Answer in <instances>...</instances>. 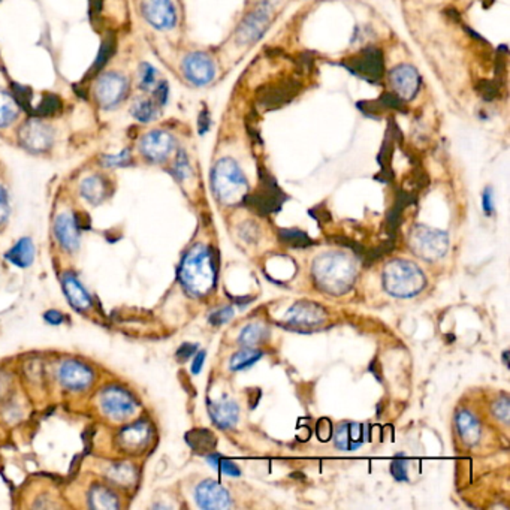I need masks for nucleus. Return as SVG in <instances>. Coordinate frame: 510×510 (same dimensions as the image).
Wrapping results in <instances>:
<instances>
[{
  "mask_svg": "<svg viewBox=\"0 0 510 510\" xmlns=\"http://www.w3.org/2000/svg\"><path fill=\"white\" fill-rule=\"evenodd\" d=\"M35 257V245L31 238L20 240L12 249L6 253V259L17 267L26 268L33 262Z\"/></svg>",
  "mask_w": 510,
  "mask_h": 510,
  "instance_id": "nucleus-27",
  "label": "nucleus"
},
{
  "mask_svg": "<svg viewBox=\"0 0 510 510\" xmlns=\"http://www.w3.org/2000/svg\"><path fill=\"white\" fill-rule=\"evenodd\" d=\"M135 476H137L135 469L132 467V465L126 464V462H120V464L112 465V467L108 472L110 479H112L114 482H117V484L124 485V487L132 485L135 482Z\"/></svg>",
  "mask_w": 510,
  "mask_h": 510,
  "instance_id": "nucleus-34",
  "label": "nucleus"
},
{
  "mask_svg": "<svg viewBox=\"0 0 510 510\" xmlns=\"http://www.w3.org/2000/svg\"><path fill=\"white\" fill-rule=\"evenodd\" d=\"M18 110L20 107L16 97L8 92L0 90V127H5L16 120Z\"/></svg>",
  "mask_w": 510,
  "mask_h": 510,
  "instance_id": "nucleus-31",
  "label": "nucleus"
},
{
  "mask_svg": "<svg viewBox=\"0 0 510 510\" xmlns=\"http://www.w3.org/2000/svg\"><path fill=\"white\" fill-rule=\"evenodd\" d=\"M504 362H506V366H507V352H504Z\"/></svg>",
  "mask_w": 510,
  "mask_h": 510,
  "instance_id": "nucleus-52",
  "label": "nucleus"
},
{
  "mask_svg": "<svg viewBox=\"0 0 510 510\" xmlns=\"http://www.w3.org/2000/svg\"><path fill=\"white\" fill-rule=\"evenodd\" d=\"M232 316H234V309H232V307H222V309L216 310V312L210 316V324H211V325H216V326L223 325V324L229 322Z\"/></svg>",
  "mask_w": 510,
  "mask_h": 510,
  "instance_id": "nucleus-41",
  "label": "nucleus"
},
{
  "mask_svg": "<svg viewBox=\"0 0 510 510\" xmlns=\"http://www.w3.org/2000/svg\"><path fill=\"white\" fill-rule=\"evenodd\" d=\"M142 14L153 27L168 31L177 23V11L172 0H144Z\"/></svg>",
  "mask_w": 510,
  "mask_h": 510,
  "instance_id": "nucleus-10",
  "label": "nucleus"
},
{
  "mask_svg": "<svg viewBox=\"0 0 510 510\" xmlns=\"http://www.w3.org/2000/svg\"><path fill=\"white\" fill-rule=\"evenodd\" d=\"M482 206H484V213L487 216L494 214V202H492V191H491V188H487V191L484 192Z\"/></svg>",
  "mask_w": 510,
  "mask_h": 510,
  "instance_id": "nucleus-48",
  "label": "nucleus"
},
{
  "mask_svg": "<svg viewBox=\"0 0 510 510\" xmlns=\"http://www.w3.org/2000/svg\"><path fill=\"white\" fill-rule=\"evenodd\" d=\"M130 110H132L134 117L141 123L153 122L159 114V105L154 99L150 97H137Z\"/></svg>",
  "mask_w": 510,
  "mask_h": 510,
  "instance_id": "nucleus-29",
  "label": "nucleus"
},
{
  "mask_svg": "<svg viewBox=\"0 0 510 510\" xmlns=\"http://www.w3.org/2000/svg\"><path fill=\"white\" fill-rule=\"evenodd\" d=\"M100 404L104 412L114 419H124L135 410L134 398L120 388H107L100 395Z\"/></svg>",
  "mask_w": 510,
  "mask_h": 510,
  "instance_id": "nucleus-13",
  "label": "nucleus"
},
{
  "mask_svg": "<svg viewBox=\"0 0 510 510\" xmlns=\"http://www.w3.org/2000/svg\"><path fill=\"white\" fill-rule=\"evenodd\" d=\"M211 186L216 198L225 206H235L249 195V181L234 159L223 157L214 165Z\"/></svg>",
  "mask_w": 510,
  "mask_h": 510,
  "instance_id": "nucleus-3",
  "label": "nucleus"
},
{
  "mask_svg": "<svg viewBox=\"0 0 510 510\" xmlns=\"http://www.w3.org/2000/svg\"><path fill=\"white\" fill-rule=\"evenodd\" d=\"M89 501L90 507L96 510H114L119 509V500L115 495L104 488V487H93L89 494Z\"/></svg>",
  "mask_w": 510,
  "mask_h": 510,
  "instance_id": "nucleus-28",
  "label": "nucleus"
},
{
  "mask_svg": "<svg viewBox=\"0 0 510 510\" xmlns=\"http://www.w3.org/2000/svg\"><path fill=\"white\" fill-rule=\"evenodd\" d=\"M207 461L210 465H213V467L221 470L223 474H228V476H232V477H238L241 476V472L240 469L237 467V465L223 458L221 454H217V452H210L208 457H207Z\"/></svg>",
  "mask_w": 510,
  "mask_h": 510,
  "instance_id": "nucleus-37",
  "label": "nucleus"
},
{
  "mask_svg": "<svg viewBox=\"0 0 510 510\" xmlns=\"http://www.w3.org/2000/svg\"><path fill=\"white\" fill-rule=\"evenodd\" d=\"M391 474L395 480H400V482H405L409 479V476H407V459L403 454H398L391 462Z\"/></svg>",
  "mask_w": 510,
  "mask_h": 510,
  "instance_id": "nucleus-40",
  "label": "nucleus"
},
{
  "mask_svg": "<svg viewBox=\"0 0 510 510\" xmlns=\"http://www.w3.org/2000/svg\"><path fill=\"white\" fill-rule=\"evenodd\" d=\"M46 319H47V322H50V324H53V325H59V324H62L63 316H62V313H59V312L51 310V312H47V313H46Z\"/></svg>",
  "mask_w": 510,
  "mask_h": 510,
  "instance_id": "nucleus-50",
  "label": "nucleus"
},
{
  "mask_svg": "<svg viewBox=\"0 0 510 510\" xmlns=\"http://www.w3.org/2000/svg\"><path fill=\"white\" fill-rule=\"evenodd\" d=\"M383 285L391 295L410 298L425 287L427 277L413 262L395 259L389 262L385 268Z\"/></svg>",
  "mask_w": 510,
  "mask_h": 510,
  "instance_id": "nucleus-4",
  "label": "nucleus"
},
{
  "mask_svg": "<svg viewBox=\"0 0 510 510\" xmlns=\"http://www.w3.org/2000/svg\"><path fill=\"white\" fill-rule=\"evenodd\" d=\"M63 289H65V294H66L69 302L74 305L75 309L87 310L89 307H92V298L89 297V294L85 292L84 287L78 283V280L74 279V277H70V275L65 277Z\"/></svg>",
  "mask_w": 510,
  "mask_h": 510,
  "instance_id": "nucleus-23",
  "label": "nucleus"
},
{
  "mask_svg": "<svg viewBox=\"0 0 510 510\" xmlns=\"http://www.w3.org/2000/svg\"><path fill=\"white\" fill-rule=\"evenodd\" d=\"M367 439V428L362 424H354V422H349V424H341L335 432V446L346 452L356 450L362 446L363 440Z\"/></svg>",
  "mask_w": 510,
  "mask_h": 510,
  "instance_id": "nucleus-19",
  "label": "nucleus"
},
{
  "mask_svg": "<svg viewBox=\"0 0 510 510\" xmlns=\"http://www.w3.org/2000/svg\"><path fill=\"white\" fill-rule=\"evenodd\" d=\"M176 147V139L166 130H152L139 141V150L152 162H164Z\"/></svg>",
  "mask_w": 510,
  "mask_h": 510,
  "instance_id": "nucleus-8",
  "label": "nucleus"
},
{
  "mask_svg": "<svg viewBox=\"0 0 510 510\" xmlns=\"http://www.w3.org/2000/svg\"><path fill=\"white\" fill-rule=\"evenodd\" d=\"M316 432H317V437H319L320 442H329L331 437H332V424H331V420L326 419V418L320 419V420L317 422Z\"/></svg>",
  "mask_w": 510,
  "mask_h": 510,
  "instance_id": "nucleus-43",
  "label": "nucleus"
},
{
  "mask_svg": "<svg viewBox=\"0 0 510 510\" xmlns=\"http://www.w3.org/2000/svg\"><path fill=\"white\" fill-rule=\"evenodd\" d=\"M114 53H115V39H114V36H108L104 42H102L96 60H95L93 66L90 68L89 74H87L85 78L90 80L92 77H95L97 72L107 65V62L111 59Z\"/></svg>",
  "mask_w": 510,
  "mask_h": 510,
  "instance_id": "nucleus-32",
  "label": "nucleus"
},
{
  "mask_svg": "<svg viewBox=\"0 0 510 510\" xmlns=\"http://www.w3.org/2000/svg\"><path fill=\"white\" fill-rule=\"evenodd\" d=\"M54 232L59 243L65 247L66 250H75L80 244V234H78V225L75 222V217L72 214H60L55 218Z\"/></svg>",
  "mask_w": 510,
  "mask_h": 510,
  "instance_id": "nucleus-20",
  "label": "nucleus"
},
{
  "mask_svg": "<svg viewBox=\"0 0 510 510\" xmlns=\"http://www.w3.org/2000/svg\"><path fill=\"white\" fill-rule=\"evenodd\" d=\"M409 244L416 256L432 262L445 256L449 247V238L442 230L418 225L410 232Z\"/></svg>",
  "mask_w": 510,
  "mask_h": 510,
  "instance_id": "nucleus-5",
  "label": "nucleus"
},
{
  "mask_svg": "<svg viewBox=\"0 0 510 510\" xmlns=\"http://www.w3.org/2000/svg\"><path fill=\"white\" fill-rule=\"evenodd\" d=\"M351 65L355 74L363 75L368 80L381 78L383 74V57L382 53L376 48H366L361 54L354 57Z\"/></svg>",
  "mask_w": 510,
  "mask_h": 510,
  "instance_id": "nucleus-16",
  "label": "nucleus"
},
{
  "mask_svg": "<svg viewBox=\"0 0 510 510\" xmlns=\"http://www.w3.org/2000/svg\"><path fill=\"white\" fill-rule=\"evenodd\" d=\"M129 90V81L117 72L102 75L96 84V99L100 107L112 108L119 105Z\"/></svg>",
  "mask_w": 510,
  "mask_h": 510,
  "instance_id": "nucleus-7",
  "label": "nucleus"
},
{
  "mask_svg": "<svg viewBox=\"0 0 510 510\" xmlns=\"http://www.w3.org/2000/svg\"><path fill=\"white\" fill-rule=\"evenodd\" d=\"M195 499L202 509H228L232 506L229 492L214 480H203L195 489Z\"/></svg>",
  "mask_w": 510,
  "mask_h": 510,
  "instance_id": "nucleus-14",
  "label": "nucleus"
},
{
  "mask_svg": "<svg viewBox=\"0 0 510 510\" xmlns=\"http://www.w3.org/2000/svg\"><path fill=\"white\" fill-rule=\"evenodd\" d=\"M455 424H457V431L461 437V440L469 445V446H473L479 442L480 439V425L477 419L470 413V412H459L457 415V419H455Z\"/></svg>",
  "mask_w": 510,
  "mask_h": 510,
  "instance_id": "nucleus-22",
  "label": "nucleus"
},
{
  "mask_svg": "<svg viewBox=\"0 0 510 510\" xmlns=\"http://www.w3.org/2000/svg\"><path fill=\"white\" fill-rule=\"evenodd\" d=\"M176 168H177V172H179V177H181V179L186 177V174L188 171V164H187V159H186L184 154H180Z\"/></svg>",
  "mask_w": 510,
  "mask_h": 510,
  "instance_id": "nucleus-49",
  "label": "nucleus"
},
{
  "mask_svg": "<svg viewBox=\"0 0 510 510\" xmlns=\"http://www.w3.org/2000/svg\"><path fill=\"white\" fill-rule=\"evenodd\" d=\"M389 83L392 85L393 92L397 93L398 99L410 100L416 96L419 90L420 77L413 66L398 65L391 70Z\"/></svg>",
  "mask_w": 510,
  "mask_h": 510,
  "instance_id": "nucleus-12",
  "label": "nucleus"
},
{
  "mask_svg": "<svg viewBox=\"0 0 510 510\" xmlns=\"http://www.w3.org/2000/svg\"><path fill=\"white\" fill-rule=\"evenodd\" d=\"M180 280L193 297L208 295L217 282V257L213 250L202 244L193 245L181 262Z\"/></svg>",
  "mask_w": 510,
  "mask_h": 510,
  "instance_id": "nucleus-1",
  "label": "nucleus"
},
{
  "mask_svg": "<svg viewBox=\"0 0 510 510\" xmlns=\"http://www.w3.org/2000/svg\"><path fill=\"white\" fill-rule=\"evenodd\" d=\"M81 195L92 203H100L108 195V183L100 176H92L83 180Z\"/></svg>",
  "mask_w": 510,
  "mask_h": 510,
  "instance_id": "nucleus-26",
  "label": "nucleus"
},
{
  "mask_svg": "<svg viewBox=\"0 0 510 510\" xmlns=\"http://www.w3.org/2000/svg\"><path fill=\"white\" fill-rule=\"evenodd\" d=\"M198 351V346L196 344H192V343H184L180 346V349L177 351V358L180 361H186L191 358L195 352Z\"/></svg>",
  "mask_w": 510,
  "mask_h": 510,
  "instance_id": "nucleus-46",
  "label": "nucleus"
},
{
  "mask_svg": "<svg viewBox=\"0 0 510 510\" xmlns=\"http://www.w3.org/2000/svg\"><path fill=\"white\" fill-rule=\"evenodd\" d=\"M267 337H268V329L265 326L250 324L243 329L240 335V343L244 344L245 347H252L260 341H264Z\"/></svg>",
  "mask_w": 510,
  "mask_h": 510,
  "instance_id": "nucleus-35",
  "label": "nucleus"
},
{
  "mask_svg": "<svg viewBox=\"0 0 510 510\" xmlns=\"http://www.w3.org/2000/svg\"><path fill=\"white\" fill-rule=\"evenodd\" d=\"M494 415L497 416L500 420L503 422H507L509 420V413H510V409H509V400L507 398H501L499 400L497 403L494 404V409H492Z\"/></svg>",
  "mask_w": 510,
  "mask_h": 510,
  "instance_id": "nucleus-45",
  "label": "nucleus"
},
{
  "mask_svg": "<svg viewBox=\"0 0 510 510\" xmlns=\"http://www.w3.org/2000/svg\"><path fill=\"white\" fill-rule=\"evenodd\" d=\"M268 21L267 11L264 8H259V11L253 12L252 16L245 20V23L240 28V38H243L245 42H250L257 39L262 32L265 31Z\"/></svg>",
  "mask_w": 510,
  "mask_h": 510,
  "instance_id": "nucleus-24",
  "label": "nucleus"
},
{
  "mask_svg": "<svg viewBox=\"0 0 510 510\" xmlns=\"http://www.w3.org/2000/svg\"><path fill=\"white\" fill-rule=\"evenodd\" d=\"M203 361H206V352H199L192 363V373L193 374H198L201 370H202V366H203Z\"/></svg>",
  "mask_w": 510,
  "mask_h": 510,
  "instance_id": "nucleus-51",
  "label": "nucleus"
},
{
  "mask_svg": "<svg viewBox=\"0 0 510 510\" xmlns=\"http://www.w3.org/2000/svg\"><path fill=\"white\" fill-rule=\"evenodd\" d=\"M153 93H154L156 104L157 105H165L166 100H168V95H169L168 84L165 81H159L157 85L153 89Z\"/></svg>",
  "mask_w": 510,
  "mask_h": 510,
  "instance_id": "nucleus-44",
  "label": "nucleus"
},
{
  "mask_svg": "<svg viewBox=\"0 0 510 510\" xmlns=\"http://www.w3.org/2000/svg\"><path fill=\"white\" fill-rule=\"evenodd\" d=\"M59 378L68 389H84L93 381L92 370L77 361H66L62 363Z\"/></svg>",
  "mask_w": 510,
  "mask_h": 510,
  "instance_id": "nucleus-15",
  "label": "nucleus"
},
{
  "mask_svg": "<svg viewBox=\"0 0 510 510\" xmlns=\"http://www.w3.org/2000/svg\"><path fill=\"white\" fill-rule=\"evenodd\" d=\"M157 70L150 63H142L139 66V87L145 92H153L157 85Z\"/></svg>",
  "mask_w": 510,
  "mask_h": 510,
  "instance_id": "nucleus-38",
  "label": "nucleus"
},
{
  "mask_svg": "<svg viewBox=\"0 0 510 510\" xmlns=\"http://www.w3.org/2000/svg\"><path fill=\"white\" fill-rule=\"evenodd\" d=\"M9 214V203H8V196L6 192L0 187V223H4L6 221V217Z\"/></svg>",
  "mask_w": 510,
  "mask_h": 510,
  "instance_id": "nucleus-47",
  "label": "nucleus"
},
{
  "mask_svg": "<svg viewBox=\"0 0 510 510\" xmlns=\"http://www.w3.org/2000/svg\"><path fill=\"white\" fill-rule=\"evenodd\" d=\"M287 322L294 326H314L325 320V312L320 305L312 302H298L287 313Z\"/></svg>",
  "mask_w": 510,
  "mask_h": 510,
  "instance_id": "nucleus-18",
  "label": "nucleus"
},
{
  "mask_svg": "<svg viewBox=\"0 0 510 510\" xmlns=\"http://www.w3.org/2000/svg\"><path fill=\"white\" fill-rule=\"evenodd\" d=\"M183 74L195 85H206L213 81L216 66L206 53H191L183 60Z\"/></svg>",
  "mask_w": 510,
  "mask_h": 510,
  "instance_id": "nucleus-11",
  "label": "nucleus"
},
{
  "mask_svg": "<svg viewBox=\"0 0 510 510\" xmlns=\"http://www.w3.org/2000/svg\"><path fill=\"white\" fill-rule=\"evenodd\" d=\"M12 90H14V97H16L18 107L26 108L28 112L32 114V105H31V104H32V99H33L32 90L28 89V87L18 85V84H14Z\"/></svg>",
  "mask_w": 510,
  "mask_h": 510,
  "instance_id": "nucleus-39",
  "label": "nucleus"
},
{
  "mask_svg": "<svg viewBox=\"0 0 510 510\" xmlns=\"http://www.w3.org/2000/svg\"><path fill=\"white\" fill-rule=\"evenodd\" d=\"M62 111V102L60 99L54 95H43V97L39 100L38 107L33 110V115L36 117H50L57 112Z\"/></svg>",
  "mask_w": 510,
  "mask_h": 510,
  "instance_id": "nucleus-36",
  "label": "nucleus"
},
{
  "mask_svg": "<svg viewBox=\"0 0 510 510\" xmlns=\"http://www.w3.org/2000/svg\"><path fill=\"white\" fill-rule=\"evenodd\" d=\"M186 442L198 454H210L214 452L217 439L210 430H192L186 434Z\"/></svg>",
  "mask_w": 510,
  "mask_h": 510,
  "instance_id": "nucleus-25",
  "label": "nucleus"
},
{
  "mask_svg": "<svg viewBox=\"0 0 510 510\" xmlns=\"http://www.w3.org/2000/svg\"><path fill=\"white\" fill-rule=\"evenodd\" d=\"M243 202L256 214L270 216L282 208L285 202V195L279 188V186L275 184L274 179L270 176V174L262 171L260 187L255 193L247 195Z\"/></svg>",
  "mask_w": 510,
  "mask_h": 510,
  "instance_id": "nucleus-6",
  "label": "nucleus"
},
{
  "mask_svg": "<svg viewBox=\"0 0 510 510\" xmlns=\"http://www.w3.org/2000/svg\"><path fill=\"white\" fill-rule=\"evenodd\" d=\"M262 355L264 354L259 351H253V349H250V347H245L244 351L237 352L234 356L230 358V370L240 371L244 368H249L262 358Z\"/></svg>",
  "mask_w": 510,
  "mask_h": 510,
  "instance_id": "nucleus-33",
  "label": "nucleus"
},
{
  "mask_svg": "<svg viewBox=\"0 0 510 510\" xmlns=\"http://www.w3.org/2000/svg\"><path fill=\"white\" fill-rule=\"evenodd\" d=\"M279 238L290 249H307L314 244V240L301 229H279Z\"/></svg>",
  "mask_w": 510,
  "mask_h": 510,
  "instance_id": "nucleus-30",
  "label": "nucleus"
},
{
  "mask_svg": "<svg viewBox=\"0 0 510 510\" xmlns=\"http://www.w3.org/2000/svg\"><path fill=\"white\" fill-rule=\"evenodd\" d=\"M20 141L32 153L47 152L54 141L53 129L41 120H28L20 130Z\"/></svg>",
  "mask_w": 510,
  "mask_h": 510,
  "instance_id": "nucleus-9",
  "label": "nucleus"
},
{
  "mask_svg": "<svg viewBox=\"0 0 510 510\" xmlns=\"http://www.w3.org/2000/svg\"><path fill=\"white\" fill-rule=\"evenodd\" d=\"M313 275L319 289L337 297L352 289L356 280V265L343 253H325L316 257Z\"/></svg>",
  "mask_w": 510,
  "mask_h": 510,
  "instance_id": "nucleus-2",
  "label": "nucleus"
},
{
  "mask_svg": "<svg viewBox=\"0 0 510 510\" xmlns=\"http://www.w3.org/2000/svg\"><path fill=\"white\" fill-rule=\"evenodd\" d=\"M105 166H126L130 164V154L127 150H123L122 153L115 156H105L102 159Z\"/></svg>",
  "mask_w": 510,
  "mask_h": 510,
  "instance_id": "nucleus-42",
  "label": "nucleus"
},
{
  "mask_svg": "<svg viewBox=\"0 0 510 510\" xmlns=\"http://www.w3.org/2000/svg\"><path fill=\"white\" fill-rule=\"evenodd\" d=\"M208 412L218 428H232L238 422L240 407L234 400L222 397L221 400L208 403Z\"/></svg>",
  "mask_w": 510,
  "mask_h": 510,
  "instance_id": "nucleus-17",
  "label": "nucleus"
},
{
  "mask_svg": "<svg viewBox=\"0 0 510 510\" xmlns=\"http://www.w3.org/2000/svg\"><path fill=\"white\" fill-rule=\"evenodd\" d=\"M150 437V428L145 422H138L120 432V443L127 450H137L147 445Z\"/></svg>",
  "mask_w": 510,
  "mask_h": 510,
  "instance_id": "nucleus-21",
  "label": "nucleus"
}]
</instances>
